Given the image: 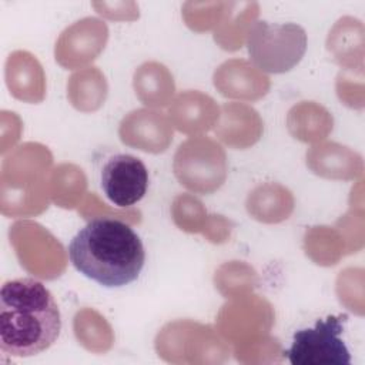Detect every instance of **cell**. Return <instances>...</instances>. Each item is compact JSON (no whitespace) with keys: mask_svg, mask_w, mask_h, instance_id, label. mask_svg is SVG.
I'll return each mask as SVG.
<instances>
[{"mask_svg":"<svg viewBox=\"0 0 365 365\" xmlns=\"http://www.w3.org/2000/svg\"><path fill=\"white\" fill-rule=\"evenodd\" d=\"M61 331L58 305L34 278L6 281L0 289V349L16 358L47 351Z\"/></svg>","mask_w":365,"mask_h":365,"instance_id":"1","label":"cell"},{"mask_svg":"<svg viewBox=\"0 0 365 365\" xmlns=\"http://www.w3.org/2000/svg\"><path fill=\"white\" fill-rule=\"evenodd\" d=\"M73 267L106 288H120L135 281L145 262L138 234L115 218L88 221L70 241Z\"/></svg>","mask_w":365,"mask_h":365,"instance_id":"2","label":"cell"},{"mask_svg":"<svg viewBox=\"0 0 365 365\" xmlns=\"http://www.w3.org/2000/svg\"><path fill=\"white\" fill-rule=\"evenodd\" d=\"M307 33L295 23L255 21L248 31L251 61L267 73L281 74L294 68L307 51Z\"/></svg>","mask_w":365,"mask_h":365,"instance_id":"3","label":"cell"},{"mask_svg":"<svg viewBox=\"0 0 365 365\" xmlns=\"http://www.w3.org/2000/svg\"><path fill=\"white\" fill-rule=\"evenodd\" d=\"M346 315H328L312 328H302L292 335L287 349L291 365H349L351 354L341 338Z\"/></svg>","mask_w":365,"mask_h":365,"instance_id":"4","label":"cell"},{"mask_svg":"<svg viewBox=\"0 0 365 365\" xmlns=\"http://www.w3.org/2000/svg\"><path fill=\"white\" fill-rule=\"evenodd\" d=\"M100 184L114 205L131 207L147 192L148 170L138 157L115 154L103 165Z\"/></svg>","mask_w":365,"mask_h":365,"instance_id":"5","label":"cell"}]
</instances>
